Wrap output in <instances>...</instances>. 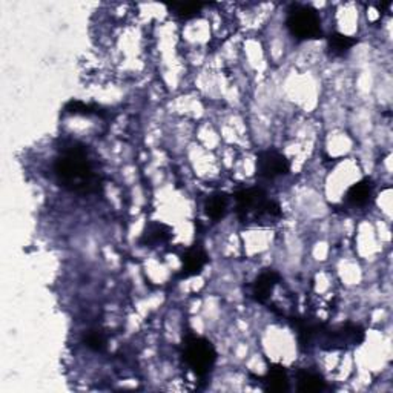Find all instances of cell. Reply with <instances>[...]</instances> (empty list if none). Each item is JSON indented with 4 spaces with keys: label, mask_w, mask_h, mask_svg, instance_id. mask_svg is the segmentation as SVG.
<instances>
[{
    "label": "cell",
    "mask_w": 393,
    "mask_h": 393,
    "mask_svg": "<svg viewBox=\"0 0 393 393\" xmlns=\"http://www.w3.org/2000/svg\"><path fill=\"white\" fill-rule=\"evenodd\" d=\"M54 173L62 188L76 194H91L100 185L98 173L89 159L88 149L79 143H71L60 151L54 161Z\"/></svg>",
    "instance_id": "obj_1"
},
{
    "label": "cell",
    "mask_w": 393,
    "mask_h": 393,
    "mask_svg": "<svg viewBox=\"0 0 393 393\" xmlns=\"http://www.w3.org/2000/svg\"><path fill=\"white\" fill-rule=\"evenodd\" d=\"M235 206H237V214L246 223L249 220L257 222L261 218H275L281 217V209L277 202L268 200L266 192L261 188H248L241 189L235 194Z\"/></svg>",
    "instance_id": "obj_2"
},
{
    "label": "cell",
    "mask_w": 393,
    "mask_h": 393,
    "mask_svg": "<svg viewBox=\"0 0 393 393\" xmlns=\"http://www.w3.org/2000/svg\"><path fill=\"white\" fill-rule=\"evenodd\" d=\"M364 338V329L358 324L346 323L334 327L321 324L315 338V346L324 351H343L360 346Z\"/></svg>",
    "instance_id": "obj_3"
},
{
    "label": "cell",
    "mask_w": 393,
    "mask_h": 393,
    "mask_svg": "<svg viewBox=\"0 0 393 393\" xmlns=\"http://www.w3.org/2000/svg\"><path fill=\"white\" fill-rule=\"evenodd\" d=\"M183 361L198 377H206L217 363V351L206 338L190 335L183 343Z\"/></svg>",
    "instance_id": "obj_4"
},
{
    "label": "cell",
    "mask_w": 393,
    "mask_h": 393,
    "mask_svg": "<svg viewBox=\"0 0 393 393\" xmlns=\"http://www.w3.org/2000/svg\"><path fill=\"white\" fill-rule=\"evenodd\" d=\"M286 26L298 40H312L321 35V21L312 8L294 5L289 11Z\"/></svg>",
    "instance_id": "obj_5"
},
{
    "label": "cell",
    "mask_w": 393,
    "mask_h": 393,
    "mask_svg": "<svg viewBox=\"0 0 393 393\" xmlns=\"http://www.w3.org/2000/svg\"><path fill=\"white\" fill-rule=\"evenodd\" d=\"M290 164L289 160L278 151H263L257 157V171L258 176L264 180H275L277 177L289 173Z\"/></svg>",
    "instance_id": "obj_6"
},
{
    "label": "cell",
    "mask_w": 393,
    "mask_h": 393,
    "mask_svg": "<svg viewBox=\"0 0 393 393\" xmlns=\"http://www.w3.org/2000/svg\"><path fill=\"white\" fill-rule=\"evenodd\" d=\"M280 280H281V277L278 272L270 270V269L264 270L263 273H260L258 278L254 281L252 290H251L252 298L257 301V303H261V304L268 303L273 289L277 287Z\"/></svg>",
    "instance_id": "obj_7"
},
{
    "label": "cell",
    "mask_w": 393,
    "mask_h": 393,
    "mask_svg": "<svg viewBox=\"0 0 393 393\" xmlns=\"http://www.w3.org/2000/svg\"><path fill=\"white\" fill-rule=\"evenodd\" d=\"M207 260H209L207 254L205 252V249L198 248V246H194V248L188 249L181 258L183 268H181L180 277L188 278V277L198 275V273L205 269Z\"/></svg>",
    "instance_id": "obj_8"
},
{
    "label": "cell",
    "mask_w": 393,
    "mask_h": 393,
    "mask_svg": "<svg viewBox=\"0 0 393 393\" xmlns=\"http://www.w3.org/2000/svg\"><path fill=\"white\" fill-rule=\"evenodd\" d=\"M172 239V227L160 223V222H152L144 227L142 234L140 243L149 248H157V246L166 244Z\"/></svg>",
    "instance_id": "obj_9"
},
{
    "label": "cell",
    "mask_w": 393,
    "mask_h": 393,
    "mask_svg": "<svg viewBox=\"0 0 393 393\" xmlns=\"http://www.w3.org/2000/svg\"><path fill=\"white\" fill-rule=\"evenodd\" d=\"M264 390L268 392H286L289 390V377L283 365H270L268 373L258 378Z\"/></svg>",
    "instance_id": "obj_10"
},
{
    "label": "cell",
    "mask_w": 393,
    "mask_h": 393,
    "mask_svg": "<svg viewBox=\"0 0 393 393\" xmlns=\"http://www.w3.org/2000/svg\"><path fill=\"white\" fill-rule=\"evenodd\" d=\"M373 194V183L365 178L351 186L346 194V202L351 206H365Z\"/></svg>",
    "instance_id": "obj_11"
},
{
    "label": "cell",
    "mask_w": 393,
    "mask_h": 393,
    "mask_svg": "<svg viewBox=\"0 0 393 393\" xmlns=\"http://www.w3.org/2000/svg\"><path fill=\"white\" fill-rule=\"evenodd\" d=\"M297 387L304 393H317L326 389V381L314 370H301L297 375Z\"/></svg>",
    "instance_id": "obj_12"
},
{
    "label": "cell",
    "mask_w": 393,
    "mask_h": 393,
    "mask_svg": "<svg viewBox=\"0 0 393 393\" xmlns=\"http://www.w3.org/2000/svg\"><path fill=\"white\" fill-rule=\"evenodd\" d=\"M227 206H229V197L223 194V192H215V194L209 195L205 203L207 217L212 218L215 222L222 220V218L226 215Z\"/></svg>",
    "instance_id": "obj_13"
},
{
    "label": "cell",
    "mask_w": 393,
    "mask_h": 393,
    "mask_svg": "<svg viewBox=\"0 0 393 393\" xmlns=\"http://www.w3.org/2000/svg\"><path fill=\"white\" fill-rule=\"evenodd\" d=\"M356 45V40L353 38L344 34H334L329 38V52L332 54L334 57H343L346 56Z\"/></svg>",
    "instance_id": "obj_14"
},
{
    "label": "cell",
    "mask_w": 393,
    "mask_h": 393,
    "mask_svg": "<svg viewBox=\"0 0 393 393\" xmlns=\"http://www.w3.org/2000/svg\"><path fill=\"white\" fill-rule=\"evenodd\" d=\"M84 343L93 352H103L106 349V335L100 329H89L84 334Z\"/></svg>",
    "instance_id": "obj_15"
},
{
    "label": "cell",
    "mask_w": 393,
    "mask_h": 393,
    "mask_svg": "<svg viewBox=\"0 0 393 393\" xmlns=\"http://www.w3.org/2000/svg\"><path fill=\"white\" fill-rule=\"evenodd\" d=\"M65 114H71V115H103L102 108L97 105H89V103H84L79 102V100H71L69 103H67L65 106Z\"/></svg>",
    "instance_id": "obj_16"
},
{
    "label": "cell",
    "mask_w": 393,
    "mask_h": 393,
    "mask_svg": "<svg viewBox=\"0 0 393 393\" xmlns=\"http://www.w3.org/2000/svg\"><path fill=\"white\" fill-rule=\"evenodd\" d=\"M203 5L200 4H180V5H171V11H173L180 19H192L200 11H202Z\"/></svg>",
    "instance_id": "obj_17"
}]
</instances>
